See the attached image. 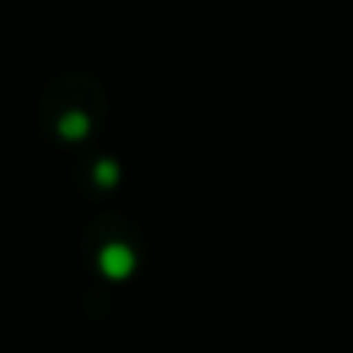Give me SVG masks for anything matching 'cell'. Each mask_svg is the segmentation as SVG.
I'll list each match as a JSON object with an SVG mask.
<instances>
[{
	"mask_svg": "<svg viewBox=\"0 0 353 353\" xmlns=\"http://www.w3.org/2000/svg\"><path fill=\"white\" fill-rule=\"evenodd\" d=\"M134 251L128 248V245H105L103 251H99V270H103L109 279H128L130 273H134Z\"/></svg>",
	"mask_w": 353,
	"mask_h": 353,
	"instance_id": "obj_1",
	"label": "cell"
},
{
	"mask_svg": "<svg viewBox=\"0 0 353 353\" xmlns=\"http://www.w3.org/2000/svg\"><path fill=\"white\" fill-rule=\"evenodd\" d=\"M87 130H90V121H87L84 112H65L59 118V134L65 140H84Z\"/></svg>",
	"mask_w": 353,
	"mask_h": 353,
	"instance_id": "obj_2",
	"label": "cell"
},
{
	"mask_svg": "<svg viewBox=\"0 0 353 353\" xmlns=\"http://www.w3.org/2000/svg\"><path fill=\"white\" fill-rule=\"evenodd\" d=\"M93 176H97L99 186H115L118 183V165L115 161H109V159H103L97 165V171H93Z\"/></svg>",
	"mask_w": 353,
	"mask_h": 353,
	"instance_id": "obj_3",
	"label": "cell"
}]
</instances>
